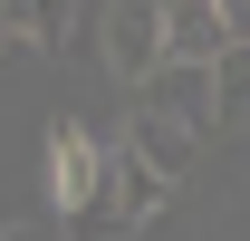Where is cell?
I'll use <instances>...</instances> for the list:
<instances>
[{"instance_id": "1", "label": "cell", "mask_w": 250, "mask_h": 241, "mask_svg": "<svg viewBox=\"0 0 250 241\" xmlns=\"http://www.w3.org/2000/svg\"><path fill=\"white\" fill-rule=\"evenodd\" d=\"M173 193H183V183L164 174L145 145H125V135H116V145H106V193H96V212H87V222H67V232H77V241H135V232H154V222H164Z\"/></svg>"}, {"instance_id": "2", "label": "cell", "mask_w": 250, "mask_h": 241, "mask_svg": "<svg viewBox=\"0 0 250 241\" xmlns=\"http://www.w3.org/2000/svg\"><path fill=\"white\" fill-rule=\"evenodd\" d=\"M164 48H173L164 39V0H96V58L116 68L125 87H145Z\"/></svg>"}, {"instance_id": "3", "label": "cell", "mask_w": 250, "mask_h": 241, "mask_svg": "<svg viewBox=\"0 0 250 241\" xmlns=\"http://www.w3.org/2000/svg\"><path fill=\"white\" fill-rule=\"evenodd\" d=\"M96 193H106V145L77 116H58L48 125V203H58V222H87Z\"/></svg>"}, {"instance_id": "4", "label": "cell", "mask_w": 250, "mask_h": 241, "mask_svg": "<svg viewBox=\"0 0 250 241\" xmlns=\"http://www.w3.org/2000/svg\"><path fill=\"white\" fill-rule=\"evenodd\" d=\"M145 106H164L173 125H192V135H212L221 125V96H212V58H183V48H164L154 58V77H145Z\"/></svg>"}, {"instance_id": "5", "label": "cell", "mask_w": 250, "mask_h": 241, "mask_svg": "<svg viewBox=\"0 0 250 241\" xmlns=\"http://www.w3.org/2000/svg\"><path fill=\"white\" fill-rule=\"evenodd\" d=\"M164 39H173L183 58H221L241 29H231V10H221V0H164Z\"/></svg>"}, {"instance_id": "6", "label": "cell", "mask_w": 250, "mask_h": 241, "mask_svg": "<svg viewBox=\"0 0 250 241\" xmlns=\"http://www.w3.org/2000/svg\"><path fill=\"white\" fill-rule=\"evenodd\" d=\"M125 145H145L164 174L183 183V174H192V145H202V135H192V125H173L164 106H145V96H135V116H125Z\"/></svg>"}, {"instance_id": "7", "label": "cell", "mask_w": 250, "mask_h": 241, "mask_svg": "<svg viewBox=\"0 0 250 241\" xmlns=\"http://www.w3.org/2000/svg\"><path fill=\"white\" fill-rule=\"evenodd\" d=\"M212 96H221V125L250 116V39H231V48L212 58Z\"/></svg>"}, {"instance_id": "8", "label": "cell", "mask_w": 250, "mask_h": 241, "mask_svg": "<svg viewBox=\"0 0 250 241\" xmlns=\"http://www.w3.org/2000/svg\"><path fill=\"white\" fill-rule=\"evenodd\" d=\"M221 10H231V29H241V39H250V0H221Z\"/></svg>"}, {"instance_id": "9", "label": "cell", "mask_w": 250, "mask_h": 241, "mask_svg": "<svg viewBox=\"0 0 250 241\" xmlns=\"http://www.w3.org/2000/svg\"><path fill=\"white\" fill-rule=\"evenodd\" d=\"M0 241H39V232H29V222H0Z\"/></svg>"}, {"instance_id": "10", "label": "cell", "mask_w": 250, "mask_h": 241, "mask_svg": "<svg viewBox=\"0 0 250 241\" xmlns=\"http://www.w3.org/2000/svg\"><path fill=\"white\" fill-rule=\"evenodd\" d=\"M0 58H10V29H0Z\"/></svg>"}]
</instances>
